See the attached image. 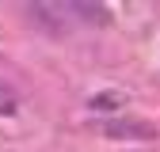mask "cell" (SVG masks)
I'll list each match as a JSON object with an SVG mask.
<instances>
[{
  "mask_svg": "<svg viewBox=\"0 0 160 152\" xmlns=\"http://www.w3.org/2000/svg\"><path fill=\"white\" fill-rule=\"evenodd\" d=\"M99 129L107 137H114V141H152L156 137V129L149 122H103Z\"/></svg>",
  "mask_w": 160,
  "mask_h": 152,
  "instance_id": "obj_1",
  "label": "cell"
},
{
  "mask_svg": "<svg viewBox=\"0 0 160 152\" xmlns=\"http://www.w3.org/2000/svg\"><path fill=\"white\" fill-rule=\"evenodd\" d=\"M72 12H80L84 19H92V23H103V19H107L103 8H92V4H72Z\"/></svg>",
  "mask_w": 160,
  "mask_h": 152,
  "instance_id": "obj_3",
  "label": "cell"
},
{
  "mask_svg": "<svg viewBox=\"0 0 160 152\" xmlns=\"http://www.w3.org/2000/svg\"><path fill=\"white\" fill-rule=\"evenodd\" d=\"M15 110V99H12V88L0 84V114H12Z\"/></svg>",
  "mask_w": 160,
  "mask_h": 152,
  "instance_id": "obj_4",
  "label": "cell"
},
{
  "mask_svg": "<svg viewBox=\"0 0 160 152\" xmlns=\"http://www.w3.org/2000/svg\"><path fill=\"white\" fill-rule=\"evenodd\" d=\"M92 107H122V91H99Z\"/></svg>",
  "mask_w": 160,
  "mask_h": 152,
  "instance_id": "obj_2",
  "label": "cell"
}]
</instances>
